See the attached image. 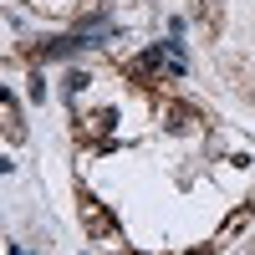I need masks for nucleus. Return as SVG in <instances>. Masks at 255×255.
Here are the masks:
<instances>
[{"label":"nucleus","instance_id":"obj_7","mask_svg":"<svg viewBox=\"0 0 255 255\" xmlns=\"http://www.w3.org/2000/svg\"><path fill=\"white\" fill-rule=\"evenodd\" d=\"M250 255H255V250H250Z\"/></svg>","mask_w":255,"mask_h":255},{"label":"nucleus","instance_id":"obj_1","mask_svg":"<svg viewBox=\"0 0 255 255\" xmlns=\"http://www.w3.org/2000/svg\"><path fill=\"white\" fill-rule=\"evenodd\" d=\"M82 225H87V235H92V240H108V235H113V220H108V209H102L92 194H82Z\"/></svg>","mask_w":255,"mask_h":255},{"label":"nucleus","instance_id":"obj_3","mask_svg":"<svg viewBox=\"0 0 255 255\" xmlns=\"http://www.w3.org/2000/svg\"><path fill=\"white\" fill-rule=\"evenodd\" d=\"M194 15L204 20V31H209V36H215V31L225 26V15H220V5H209V0H194Z\"/></svg>","mask_w":255,"mask_h":255},{"label":"nucleus","instance_id":"obj_4","mask_svg":"<svg viewBox=\"0 0 255 255\" xmlns=\"http://www.w3.org/2000/svg\"><path fill=\"white\" fill-rule=\"evenodd\" d=\"M168 123H174L179 133H189V128H199V113H194V108H184V102H174V108H168Z\"/></svg>","mask_w":255,"mask_h":255},{"label":"nucleus","instance_id":"obj_2","mask_svg":"<svg viewBox=\"0 0 255 255\" xmlns=\"http://www.w3.org/2000/svg\"><path fill=\"white\" fill-rule=\"evenodd\" d=\"M0 113H5V138L20 143V138H26V123H20V108H15V97H10V92H5V102H0Z\"/></svg>","mask_w":255,"mask_h":255},{"label":"nucleus","instance_id":"obj_5","mask_svg":"<svg viewBox=\"0 0 255 255\" xmlns=\"http://www.w3.org/2000/svg\"><path fill=\"white\" fill-rule=\"evenodd\" d=\"M245 220H250V204H245V209H235V215H230V220H225V235H235V230H240Z\"/></svg>","mask_w":255,"mask_h":255},{"label":"nucleus","instance_id":"obj_6","mask_svg":"<svg viewBox=\"0 0 255 255\" xmlns=\"http://www.w3.org/2000/svg\"><path fill=\"white\" fill-rule=\"evenodd\" d=\"M189 255H215V245H199V250H189Z\"/></svg>","mask_w":255,"mask_h":255}]
</instances>
